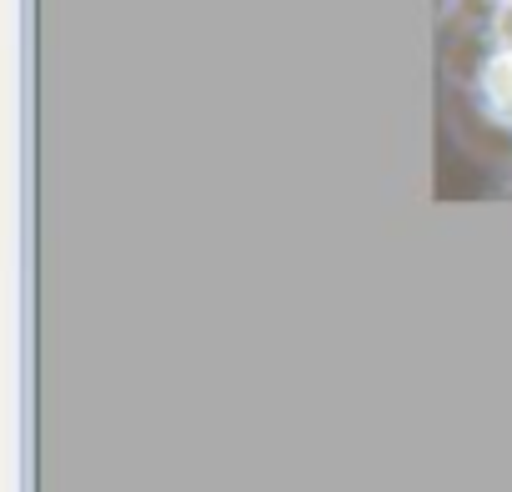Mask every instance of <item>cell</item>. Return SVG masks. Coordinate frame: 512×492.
Wrapping results in <instances>:
<instances>
[{"instance_id":"cell-1","label":"cell","mask_w":512,"mask_h":492,"mask_svg":"<svg viewBox=\"0 0 512 492\" xmlns=\"http://www.w3.org/2000/svg\"><path fill=\"white\" fill-rule=\"evenodd\" d=\"M487 91H492V101L512 116V56H497V61H492V71H487Z\"/></svg>"}]
</instances>
